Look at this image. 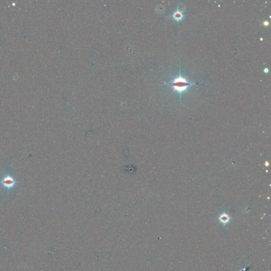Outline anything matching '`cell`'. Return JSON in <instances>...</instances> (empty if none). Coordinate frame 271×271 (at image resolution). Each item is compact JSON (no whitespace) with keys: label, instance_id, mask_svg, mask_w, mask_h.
Returning <instances> with one entry per match:
<instances>
[{"label":"cell","instance_id":"cell-1","mask_svg":"<svg viewBox=\"0 0 271 271\" xmlns=\"http://www.w3.org/2000/svg\"><path fill=\"white\" fill-rule=\"evenodd\" d=\"M193 84H195V83H190L185 78H184L181 76V73H180L179 76L174 79L172 83L168 84V85L173 87V92L174 91L179 92L180 94V98H181V94L187 91L188 88Z\"/></svg>","mask_w":271,"mask_h":271},{"label":"cell","instance_id":"cell-2","mask_svg":"<svg viewBox=\"0 0 271 271\" xmlns=\"http://www.w3.org/2000/svg\"><path fill=\"white\" fill-rule=\"evenodd\" d=\"M16 182L11 176L8 175L3 178L1 181L2 184L8 189H11L14 187Z\"/></svg>","mask_w":271,"mask_h":271},{"label":"cell","instance_id":"cell-3","mask_svg":"<svg viewBox=\"0 0 271 271\" xmlns=\"http://www.w3.org/2000/svg\"><path fill=\"white\" fill-rule=\"evenodd\" d=\"M219 219H220V221H221V223H223V224H226V223H228L229 220H230V218H229L228 214H223L220 216V218H219Z\"/></svg>","mask_w":271,"mask_h":271},{"label":"cell","instance_id":"cell-4","mask_svg":"<svg viewBox=\"0 0 271 271\" xmlns=\"http://www.w3.org/2000/svg\"><path fill=\"white\" fill-rule=\"evenodd\" d=\"M183 14L182 13V12L179 11H176L173 14V18L174 19V20L177 21H179L182 20V19L183 18Z\"/></svg>","mask_w":271,"mask_h":271},{"label":"cell","instance_id":"cell-5","mask_svg":"<svg viewBox=\"0 0 271 271\" xmlns=\"http://www.w3.org/2000/svg\"><path fill=\"white\" fill-rule=\"evenodd\" d=\"M264 26H267L268 24V22H267V21H265V22H264Z\"/></svg>","mask_w":271,"mask_h":271},{"label":"cell","instance_id":"cell-6","mask_svg":"<svg viewBox=\"0 0 271 271\" xmlns=\"http://www.w3.org/2000/svg\"><path fill=\"white\" fill-rule=\"evenodd\" d=\"M264 72H265V73H267V72H268V69H265V70H264Z\"/></svg>","mask_w":271,"mask_h":271}]
</instances>
